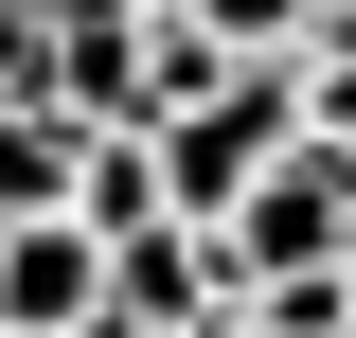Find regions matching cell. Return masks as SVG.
Returning a JSON list of instances; mask_svg holds the SVG:
<instances>
[{"label":"cell","mask_w":356,"mask_h":338,"mask_svg":"<svg viewBox=\"0 0 356 338\" xmlns=\"http://www.w3.org/2000/svg\"><path fill=\"white\" fill-rule=\"evenodd\" d=\"M107 321V232L89 214H0V338H72Z\"/></svg>","instance_id":"cell-1"},{"label":"cell","mask_w":356,"mask_h":338,"mask_svg":"<svg viewBox=\"0 0 356 338\" xmlns=\"http://www.w3.org/2000/svg\"><path fill=\"white\" fill-rule=\"evenodd\" d=\"M36 107L143 125V0H54V18H36Z\"/></svg>","instance_id":"cell-2"},{"label":"cell","mask_w":356,"mask_h":338,"mask_svg":"<svg viewBox=\"0 0 356 338\" xmlns=\"http://www.w3.org/2000/svg\"><path fill=\"white\" fill-rule=\"evenodd\" d=\"M232 267L196 214H143V232H107V338H178V321H214Z\"/></svg>","instance_id":"cell-3"},{"label":"cell","mask_w":356,"mask_h":338,"mask_svg":"<svg viewBox=\"0 0 356 338\" xmlns=\"http://www.w3.org/2000/svg\"><path fill=\"white\" fill-rule=\"evenodd\" d=\"M72 107H36V89H18V107H0V214H72Z\"/></svg>","instance_id":"cell-4"},{"label":"cell","mask_w":356,"mask_h":338,"mask_svg":"<svg viewBox=\"0 0 356 338\" xmlns=\"http://www.w3.org/2000/svg\"><path fill=\"white\" fill-rule=\"evenodd\" d=\"M232 321L250 338H356V267H267V285H232Z\"/></svg>","instance_id":"cell-5"},{"label":"cell","mask_w":356,"mask_h":338,"mask_svg":"<svg viewBox=\"0 0 356 338\" xmlns=\"http://www.w3.org/2000/svg\"><path fill=\"white\" fill-rule=\"evenodd\" d=\"M178 338H250V321H232V303H214V321H178Z\"/></svg>","instance_id":"cell-6"}]
</instances>
